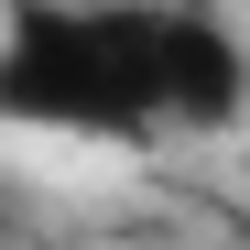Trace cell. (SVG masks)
Instances as JSON below:
<instances>
[{
    "label": "cell",
    "mask_w": 250,
    "mask_h": 250,
    "mask_svg": "<svg viewBox=\"0 0 250 250\" xmlns=\"http://www.w3.org/2000/svg\"><path fill=\"white\" fill-rule=\"evenodd\" d=\"M22 239V207H11V185H0V250H11Z\"/></svg>",
    "instance_id": "obj_3"
},
{
    "label": "cell",
    "mask_w": 250,
    "mask_h": 250,
    "mask_svg": "<svg viewBox=\"0 0 250 250\" xmlns=\"http://www.w3.org/2000/svg\"><path fill=\"white\" fill-rule=\"evenodd\" d=\"M0 120L44 142L142 152L152 120V0H0Z\"/></svg>",
    "instance_id": "obj_1"
},
{
    "label": "cell",
    "mask_w": 250,
    "mask_h": 250,
    "mask_svg": "<svg viewBox=\"0 0 250 250\" xmlns=\"http://www.w3.org/2000/svg\"><path fill=\"white\" fill-rule=\"evenodd\" d=\"M152 120L163 131H239L250 120V44L207 0H152Z\"/></svg>",
    "instance_id": "obj_2"
}]
</instances>
